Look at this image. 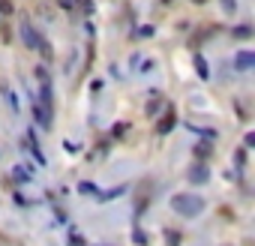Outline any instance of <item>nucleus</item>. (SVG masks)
<instances>
[{
  "label": "nucleus",
  "instance_id": "obj_4",
  "mask_svg": "<svg viewBox=\"0 0 255 246\" xmlns=\"http://www.w3.org/2000/svg\"><path fill=\"white\" fill-rule=\"evenodd\" d=\"M252 66H255V54L252 51H237L234 54V69L237 72H249Z\"/></svg>",
  "mask_w": 255,
  "mask_h": 246
},
{
  "label": "nucleus",
  "instance_id": "obj_14",
  "mask_svg": "<svg viewBox=\"0 0 255 246\" xmlns=\"http://www.w3.org/2000/svg\"><path fill=\"white\" fill-rule=\"evenodd\" d=\"M132 237H135V243H138V246H147V234H144L141 228H135V234H132Z\"/></svg>",
  "mask_w": 255,
  "mask_h": 246
},
{
  "label": "nucleus",
  "instance_id": "obj_1",
  "mask_svg": "<svg viewBox=\"0 0 255 246\" xmlns=\"http://www.w3.org/2000/svg\"><path fill=\"white\" fill-rule=\"evenodd\" d=\"M18 33H21V39H24V45H27V48L39 51L45 60H51V54H54V51H51L48 39H45V36H39V33H36V27H33L27 18H21V21H18Z\"/></svg>",
  "mask_w": 255,
  "mask_h": 246
},
{
  "label": "nucleus",
  "instance_id": "obj_17",
  "mask_svg": "<svg viewBox=\"0 0 255 246\" xmlns=\"http://www.w3.org/2000/svg\"><path fill=\"white\" fill-rule=\"evenodd\" d=\"M57 6H63L66 12H72V9H75V0H57Z\"/></svg>",
  "mask_w": 255,
  "mask_h": 246
},
{
  "label": "nucleus",
  "instance_id": "obj_15",
  "mask_svg": "<svg viewBox=\"0 0 255 246\" xmlns=\"http://www.w3.org/2000/svg\"><path fill=\"white\" fill-rule=\"evenodd\" d=\"M165 237H168V246H180V234L177 231H165Z\"/></svg>",
  "mask_w": 255,
  "mask_h": 246
},
{
  "label": "nucleus",
  "instance_id": "obj_23",
  "mask_svg": "<svg viewBox=\"0 0 255 246\" xmlns=\"http://www.w3.org/2000/svg\"><path fill=\"white\" fill-rule=\"evenodd\" d=\"M162 3H168V0H162Z\"/></svg>",
  "mask_w": 255,
  "mask_h": 246
},
{
  "label": "nucleus",
  "instance_id": "obj_7",
  "mask_svg": "<svg viewBox=\"0 0 255 246\" xmlns=\"http://www.w3.org/2000/svg\"><path fill=\"white\" fill-rule=\"evenodd\" d=\"M27 147H30V153H33V159H36V162H39V165H45V156H42L39 144H36V132H33V129L27 132Z\"/></svg>",
  "mask_w": 255,
  "mask_h": 246
},
{
  "label": "nucleus",
  "instance_id": "obj_6",
  "mask_svg": "<svg viewBox=\"0 0 255 246\" xmlns=\"http://www.w3.org/2000/svg\"><path fill=\"white\" fill-rule=\"evenodd\" d=\"M174 126H177V114H174V108H168V111H165V117H162V123L156 126V132H159V135H168Z\"/></svg>",
  "mask_w": 255,
  "mask_h": 246
},
{
  "label": "nucleus",
  "instance_id": "obj_11",
  "mask_svg": "<svg viewBox=\"0 0 255 246\" xmlns=\"http://www.w3.org/2000/svg\"><path fill=\"white\" fill-rule=\"evenodd\" d=\"M150 96H153V99H150V102H147V114H150V117H153V114H156V111H159V90H150Z\"/></svg>",
  "mask_w": 255,
  "mask_h": 246
},
{
  "label": "nucleus",
  "instance_id": "obj_19",
  "mask_svg": "<svg viewBox=\"0 0 255 246\" xmlns=\"http://www.w3.org/2000/svg\"><path fill=\"white\" fill-rule=\"evenodd\" d=\"M78 3H81V9H84V15H90V12H93V0H78Z\"/></svg>",
  "mask_w": 255,
  "mask_h": 246
},
{
  "label": "nucleus",
  "instance_id": "obj_3",
  "mask_svg": "<svg viewBox=\"0 0 255 246\" xmlns=\"http://www.w3.org/2000/svg\"><path fill=\"white\" fill-rule=\"evenodd\" d=\"M33 114H36V120H39V126H42V129H51V117H54V111H51V108H45L39 99L33 102Z\"/></svg>",
  "mask_w": 255,
  "mask_h": 246
},
{
  "label": "nucleus",
  "instance_id": "obj_12",
  "mask_svg": "<svg viewBox=\"0 0 255 246\" xmlns=\"http://www.w3.org/2000/svg\"><path fill=\"white\" fill-rule=\"evenodd\" d=\"M249 33H252V27H249V24H240V27H234V36H237V39H246Z\"/></svg>",
  "mask_w": 255,
  "mask_h": 246
},
{
  "label": "nucleus",
  "instance_id": "obj_16",
  "mask_svg": "<svg viewBox=\"0 0 255 246\" xmlns=\"http://www.w3.org/2000/svg\"><path fill=\"white\" fill-rule=\"evenodd\" d=\"M126 129H129V126H126V123H117V126H114V132H111V135H114V138H123V135H126Z\"/></svg>",
  "mask_w": 255,
  "mask_h": 246
},
{
  "label": "nucleus",
  "instance_id": "obj_2",
  "mask_svg": "<svg viewBox=\"0 0 255 246\" xmlns=\"http://www.w3.org/2000/svg\"><path fill=\"white\" fill-rule=\"evenodd\" d=\"M171 207H174V213L192 219V216H198L201 210H204V198L201 195H192V192H180V195L171 198Z\"/></svg>",
  "mask_w": 255,
  "mask_h": 246
},
{
  "label": "nucleus",
  "instance_id": "obj_10",
  "mask_svg": "<svg viewBox=\"0 0 255 246\" xmlns=\"http://www.w3.org/2000/svg\"><path fill=\"white\" fill-rule=\"evenodd\" d=\"M78 192H81V195H93V198L99 195V189H96V183H90V180H81V183H78Z\"/></svg>",
  "mask_w": 255,
  "mask_h": 246
},
{
  "label": "nucleus",
  "instance_id": "obj_20",
  "mask_svg": "<svg viewBox=\"0 0 255 246\" xmlns=\"http://www.w3.org/2000/svg\"><path fill=\"white\" fill-rule=\"evenodd\" d=\"M222 9H225V12H234L237 3H234V0H222Z\"/></svg>",
  "mask_w": 255,
  "mask_h": 246
},
{
  "label": "nucleus",
  "instance_id": "obj_9",
  "mask_svg": "<svg viewBox=\"0 0 255 246\" xmlns=\"http://www.w3.org/2000/svg\"><path fill=\"white\" fill-rule=\"evenodd\" d=\"M195 69H198V78H210V66L201 54H195Z\"/></svg>",
  "mask_w": 255,
  "mask_h": 246
},
{
  "label": "nucleus",
  "instance_id": "obj_21",
  "mask_svg": "<svg viewBox=\"0 0 255 246\" xmlns=\"http://www.w3.org/2000/svg\"><path fill=\"white\" fill-rule=\"evenodd\" d=\"M243 144H246V147H255V135H252V132H249V135L243 138Z\"/></svg>",
  "mask_w": 255,
  "mask_h": 246
},
{
  "label": "nucleus",
  "instance_id": "obj_18",
  "mask_svg": "<svg viewBox=\"0 0 255 246\" xmlns=\"http://www.w3.org/2000/svg\"><path fill=\"white\" fill-rule=\"evenodd\" d=\"M0 12H3V15H12V3H9V0H0Z\"/></svg>",
  "mask_w": 255,
  "mask_h": 246
},
{
  "label": "nucleus",
  "instance_id": "obj_22",
  "mask_svg": "<svg viewBox=\"0 0 255 246\" xmlns=\"http://www.w3.org/2000/svg\"><path fill=\"white\" fill-rule=\"evenodd\" d=\"M192 3H204V0H192Z\"/></svg>",
  "mask_w": 255,
  "mask_h": 246
},
{
  "label": "nucleus",
  "instance_id": "obj_5",
  "mask_svg": "<svg viewBox=\"0 0 255 246\" xmlns=\"http://www.w3.org/2000/svg\"><path fill=\"white\" fill-rule=\"evenodd\" d=\"M186 177H189V183H195V186H198V183H207L210 171H207V165H201V162H198V165H192V168L186 171Z\"/></svg>",
  "mask_w": 255,
  "mask_h": 246
},
{
  "label": "nucleus",
  "instance_id": "obj_8",
  "mask_svg": "<svg viewBox=\"0 0 255 246\" xmlns=\"http://www.w3.org/2000/svg\"><path fill=\"white\" fill-rule=\"evenodd\" d=\"M210 153H213V144H210V141H198V144H195V159H198V162L207 159Z\"/></svg>",
  "mask_w": 255,
  "mask_h": 246
},
{
  "label": "nucleus",
  "instance_id": "obj_13",
  "mask_svg": "<svg viewBox=\"0 0 255 246\" xmlns=\"http://www.w3.org/2000/svg\"><path fill=\"white\" fill-rule=\"evenodd\" d=\"M69 246H87V243H84V237H81L78 231H72V234H69Z\"/></svg>",
  "mask_w": 255,
  "mask_h": 246
}]
</instances>
